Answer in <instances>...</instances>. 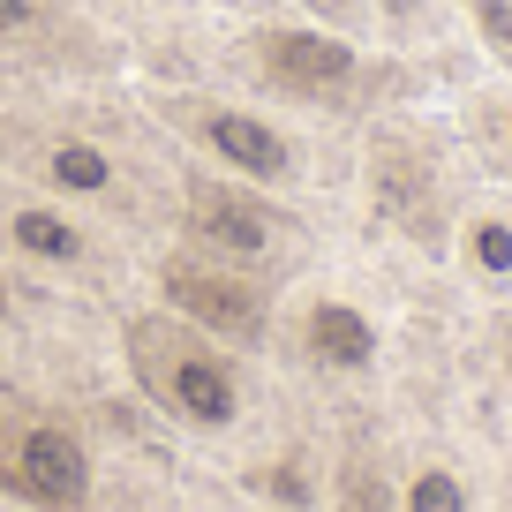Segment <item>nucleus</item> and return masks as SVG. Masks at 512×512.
Returning <instances> with one entry per match:
<instances>
[{"label":"nucleus","instance_id":"f257e3e1","mask_svg":"<svg viewBox=\"0 0 512 512\" xmlns=\"http://www.w3.org/2000/svg\"><path fill=\"white\" fill-rule=\"evenodd\" d=\"M264 61H272V76L294 83V91H339V83L354 76V46L347 38H317V31L264 38Z\"/></svg>","mask_w":512,"mask_h":512},{"label":"nucleus","instance_id":"f03ea898","mask_svg":"<svg viewBox=\"0 0 512 512\" xmlns=\"http://www.w3.org/2000/svg\"><path fill=\"white\" fill-rule=\"evenodd\" d=\"M23 482H31L46 505H76L83 497V452L61 430H31L23 437Z\"/></svg>","mask_w":512,"mask_h":512},{"label":"nucleus","instance_id":"7ed1b4c3","mask_svg":"<svg viewBox=\"0 0 512 512\" xmlns=\"http://www.w3.org/2000/svg\"><path fill=\"white\" fill-rule=\"evenodd\" d=\"M174 302L196 309L204 324H219V332H234V339H256V324H264L256 294L234 287V279H196V272H181V279H174Z\"/></svg>","mask_w":512,"mask_h":512},{"label":"nucleus","instance_id":"20e7f679","mask_svg":"<svg viewBox=\"0 0 512 512\" xmlns=\"http://www.w3.org/2000/svg\"><path fill=\"white\" fill-rule=\"evenodd\" d=\"M211 144L226 151V166H241V174H256V181H279V174H287V144H279L264 121H241V113H211Z\"/></svg>","mask_w":512,"mask_h":512},{"label":"nucleus","instance_id":"39448f33","mask_svg":"<svg viewBox=\"0 0 512 512\" xmlns=\"http://www.w3.org/2000/svg\"><path fill=\"white\" fill-rule=\"evenodd\" d=\"M174 400L189 407L196 422H226L234 415V384H226V369L211 362V354H181L174 362Z\"/></svg>","mask_w":512,"mask_h":512},{"label":"nucleus","instance_id":"423d86ee","mask_svg":"<svg viewBox=\"0 0 512 512\" xmlns=\"http://www.w3.org/2000/svg\"><path fill=\"white\" fill-rule=\"evenodd\" d=\"M309 339H317V354H324V362H339V369H362L369 354H377L369 324L354 317V309H339V302H324L317 317H309Z\"/></svg>","mask_w":512,"mask_h":512},{"label":"nucleus","instance_id":"0eeeda50","mask_svg":"<svg viewBox=\"0 0 512 512\" xmlns=\"http://www.w3.org/2000/svg\"><path fill=\"white\" fill-rule=\"evenodd\" d=\"M204 234H219V241H234V249H264V211H249V204H226V196H204Z\"/></svg>","mask_w":512,"mask_h":512},{"label":"nucleus","instance_id":"6e6552de","mask_svg":"<svg viewBox=\"0 0 512 512\" xmlns=\"http://www.w3.org/2000/svg\"><path fill=\"white\" fill-rule=\"evenodd\" d=\"M16 241H23V249H38V256H76V234H68V219H53V211H23Z\"/></svg>","mask_w":512,"mask_h":512},{"label":"nucleus","instance_id":"1a4fd4ad","mask_svg":"<svg viewBox=\"0 0 512 512\" xmlns=\"http://www.w3.org/2000/svg\"><path fill=\"white\" fill-rule=\"evenodd\" d=\"M53 181H61V189H106V159H98L91 144H61L53 151Z\"/></svg>","mask_w":512,"mask_h":512},{"label":"nucleus","instance_id":"9d476101","mask_svg":"<svg viewBox=\"0 0 512 512\" xmlns=\"http://www.w3.org/2000/svg\"><path fill=\"white\" fill-rule=\"evenodd\" d=\"M407 512H467V497H460L452 475H422L415 490H407Z\"/></svg>","mask_w":512,"mask_h":512},{"label":"nucleus","instance_id":"9b49d317","mask_svg":"<svg viewBox=\"0 0 512 512\" xmlns=\"http://www.w3.org/2000/svg\"><path fill=\"white\" fill-rule=\"evenodd\" d=\"M475 264L482 272H512V226H475Z\"/></svg>","mask_w":512,"mask_h":512},{"label":"nucleus","instance_id":"f8f14e48","mask_svg":"<svg viewBox=\"0 0 512 512\" xmlns=\"http://www.w3.org/2000/svg\"><path fill=\"white\" fill-rule=\"evenodd\" d=\"M475 16H482V38H490V46L512 61V8H505V0H482Z\"/></svg>","mask_w":512,"mask_h":512},{"label":"nucleus","instance_id":"ddd939ff","mask_svg":"<svg viewBox=\"0 0 512 512\" xmlns=\"http://www.w3.org/2000/svg\"><path fill=\"white\" fill-rule=\"evenodd\" d=\"M23 16H31L23 0H0V38H8V31H23Z\"/></svg>","mask_w":512,"mask_h":512},{"label":"nucleus","instance_id":"4468645a","mask_svg":"<svg viewBox=\"0 0 512 512\" xmlns=\"http://www.w3.org/2000/svg\"><path fill=\"white\" fill-rule=\"evenodd\" d=\"M317 8H347V0H317Z\"/></svg>","mask_w":512,"mask_h":512}]
</instances>
